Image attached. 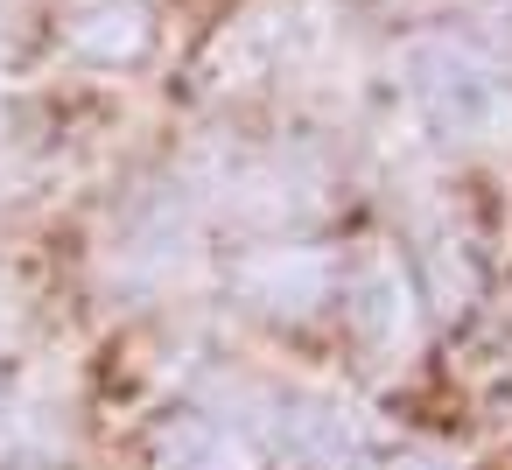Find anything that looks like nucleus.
I'll return each mask as SVG.
<instances>
[{"mask_svg":"<svg viewBox=\"0 0 512 470\" xmlns=\"http://www.w3.org/2000/svg\"><path fill=\"white\" fill-rule=\"evenodd\" d=\"M407 85H414V106L428 113V127L442 141H484L498 120H505V71L484 43L456 36V29H435L407 50Z\"/></svg>","mask_w":512,"mask_h":470,"instance_id":"f257e3e1","label":"nucleus"},{"mask_svg":"<svg viewBox=\"0 0 512 470\" xmlns=\"http://www.w3.org/2000/svg\"><path fill=\"white\" fill-rule=\"evenodd\" d=\"M57 29L92 64H141L155 50V0H64Z\"/></svg>","mask_w":512,"mask_h":470,"instance_id":"f03ea898","label":"nucleus"},{"mask_svg":"<svg viewBox=\"0 0 512 470\" xmlns=\"http://www.w3.org/2000/svg\"><path fill=\"white\" fill-rule=\"evenodd\" d=\"M491 8H498V15H505V22H512V0H491Z\"/></svg>","mask_w":512,"mask_h":470,"instance_id":"7ed1b4c3","label":"nucleus"}]
</instances>
